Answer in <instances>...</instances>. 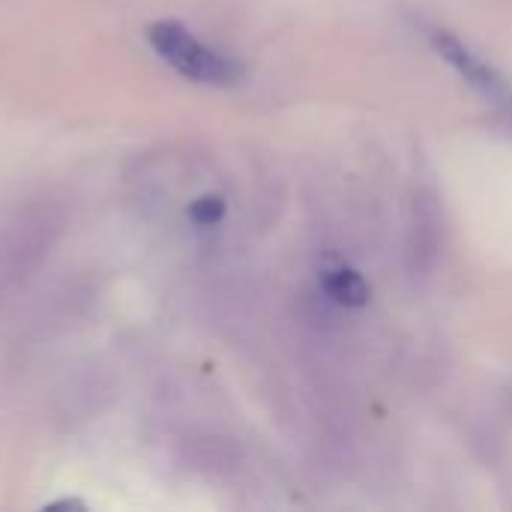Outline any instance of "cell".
<instances>
[{
  "instance_id": "3",
  "label": "cell",
  "mask_w": 512,
  "mask_h": 512,
  "mask_svg": "<svg viewBox=\"0 0 512 512\" xmlns=\"http://www.w3.org/2000/svg\"><path fill=\"white\" fill-rule=\"evenodd\" d=\"M321 285H324V291L336 300V303H342V306H366L369 303V285H366V279L357 273V270H351V267H336V270H327L324 276H321Z\"/></svg>"
},
{
  "instance_id": "4",
  "label": "cell",
  "mask_w": 512,
  "mask_h": 512,
  "mask_svg": "<svg viewBox=\"0 0 512 512\" xmlns=\"http://www.w3.org/2000/svg\"><path fill=\"white\" fill-rule=\"evenodd\" d=\"M189 216L198 222V225H216L222 216H225V201L219 195H204L198 198L192 207H189Z\"/></svg>"
},
{
  "instance_id": "2",
  "label": "cell",
  "mask_w": 512,
  "mask_h": 512,
  "mask_svg": "<svg viewBox=\"0 0 512 512\" xmlns=\"http://www.w3.org/2000/svg\"><path fill=\"white\" fill-rule=\"evenodd\" d=\"M432 42H435V48H438V54L480 93V96H486L495 108H501V111H507L512 114V87L510 81L495 69V66H489L483 57H477L465 42H459L453 33H447V30H438V33H432Z\"/></svg>"
},
{
  "instance_id": "1",
  "label": "cell",
  "mask_w": 512,
  "mask_h": 512,
  "mask_svg": "<svg viewBox=\"0 0 512 512\" xmlns=\"http://www.w3.org/2000/svg\"><path fill=\"white\" fill-rule=\"evenodd\" d=\"M153 51L174 66L183 78L198 84H234L240 78V66L225 54L204 45L189 27L180 21H156L147 30Z\"/></svg>"
}]
</instances>
